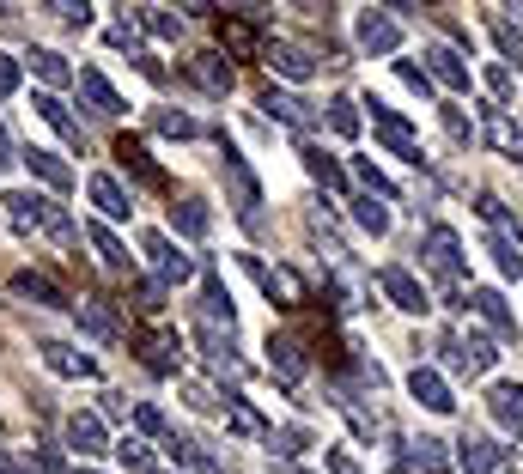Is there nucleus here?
I'll return each instance as SVG.
<instances>
[{
    "mask_svg": "<svg viewBox=\"0 0 523 474\" xmlns=\"http://www.w3.org/2000/svg\"><path fill=\"white\" fill-rule=\"evenodd\" d=\"M353 37H359V49H365V55H396L402 25H396L390 13H378V7H365V13L353 19Z\"/></svg>",
    "mask_w": 523,
    "mask_h": 474,
    "instance_id": "nucleus-3",
    "label": "nucleus"
},
{
    "mask_svg": "<svg viewBox=\"0 0 523 474\" xmlns=\"http://www.w3.org/2000/svg\"><path fill=\"white\" fill-rule=\"evenodd\" d=\"M396 73H402V86H408V92H420V98L432 92V73H426V67H414V61H396Z\"/></svg>",
    "mask_w": 523,
    "mask_h": 474,
    "instance_id": "nucleus-43",
    "label": "nucleus"
},
{
    "mask_svg": "<svg viewBox=\"0 0 523 474\" xmlns=\"http://www.w3.org/2000/svg\"><path fill=\"white\" fill-rule=\"evenodd\" d=\"M305 171H311V177H317L323 189H341V183H347V171L335 165V158H329L323 146H305Z\"/></svg>",
    "mask_w": 523,
    "mask_h": 474,
    "instance_id": "nucleus-30",
    "label": "nucleus"
},
{
    "mask_svg": "<svg viewBox=\"0 0 523 474\" xmlns=\"http://www.w3.org/2000/svg\"><path fill=\"white\" fill-rule=\"evenodd\" d=\"M201 310H207V323H226V335H232V292L219 286V274H213V268L201 274Z\"/></svg>",
    "mask_w": 523,
    "mask_h": 474,
    "instance_id": "nucleus-23",
    "label": "nucleus"
},
{
    "mask_svg": "<svg viewBox=\"0 0 523 474\" xmlns=\"http://www.w3.org/2000/svg\"><path fill=\"white\" fill-rule=\"evenodd\" d=\"M426 268H432V280H444V286L463 280V244H457L451 225H432V231H426Z\"/></svg>",
    "mask_w": 523,
    "mask_h": 474,
    "instance_id": "nucleus-1",
    "label": "nucleus"
},
{
    "mask_svg": "<svg viewBox=\"0 0 523 474\" xmlns=\"http://www.w3.org/2000/svg\"><path fill=\"white\" fill-rule=\"evenodd\" d=\"M25 468H37V474H67L55 450H31V456H25Z\"/></svg>",
    "mask_w": 523,
    "mask_h": 474,
    "instance_id": "nucleus-48",
    "label": "nucleus"
},
{
    "mask_svg": "<svg viewBox=\"0 0 523 474\" xmlns=\"http://www.w3.org/2000/svg\"><path fill=\"white\" fill-rule=\"evenodd\" d=\"M323 462H329V474H359V468H353V456H347V450H323Z\"/></svg>",
    "mask_w": 523,
    "mask_h": 474,
    "instance_id": "nucleus-52",
    "label": "nucleus"
},
{
    "mask_svg": "<svg viewBox=\"0 0 523 474\" xmlns=\"http://www.w3.org/2000/svg\"><path fill=\"white\" fill-rule=\"evenodd\" d=\"M329 128H335V134H359V110H353L347 98H335V104H329Z\"/></svg>",
    "mask_w": 523,
    "mask_h": 474,
    "instance_id": "nucleus-40",
    "label": "nucleus"
},
{
    "mask_svg": "<svg viewBox=\"0 0 523 474\" xmlns=\"http://www.w3.org/2000/svg\"><path fill=\"white\" fill-rule=\"evenodd\" d=\"M262 110L274 116V122H286V128H298V134H305L317 116H311V104L305 98H292V92H262Z\"/></svg>",
    "mask_w": 523,
    "mask_h": 474,
    "instance_id": "nucleus-17",
    "label": "nucleus"
},
{
    "mask_svg": "<svg viewBox=\"0 0 523 474\" xmlns=\"http://www.w3.org/2000/svg\"><path fill=\"white\" fill-rule=\"evenodd\" d=\"M487 250H493V262H499L505 280H523V244H511V237H493Z\"/></svg>",
    "mask_w": 523,
    "mask_h": 474,
    "instance_id": "nucleus-34",
    "label": "nucleus"
},
{
    "mask_svg": "<svg viewBox=\"0 0 523 474\" xmlns=\"http://www.w3.org/2000/svg\"><path fill=\"white\" fill-rule=\"evenodd\" d=\"M457 462H463L469 474H493V468H499V444H493V438H463V444H457Z\"/></svg>",
    "mask_w": 523,
    "mask_h": 474,
    "instance_id": "nucleus-28",
    "label": "nucleus"
},
{
    "mask_svg": "<svg viewBox=\"0 0 523 474\" xmlns=\"http://www.w3.org/2000/svg\"><path fill=\"white\" fill-rule=\"evenodd\" d=\"M25 165H31V177H43L49 189H61V195L73 189V171L61 165V158H55V152H43V146H31V152H25Z\"/></svg>",
    "mask_w": 523,
    "mask_h": 474,
    "instance_id": "nucleus-24",
    "label": "nucleus"
},
{
    "mask_svg": "<svg viewBox=\"0 0 523 474\" xmlns=\"http://www.w3.org/2000/svg\"><path fill=\"white\" fill-rule=\"evenodd\" d=\"M481 122H487V140L499 146V152H511V158H523V128L505 116V110H481Z\"/></svg>",
    "mask_w": 523,
    "mask_h": 474,
    "instance_id": "nucleus-26",
    "label": "nucleus"
},
{
    "mask_svg": "<svg viewBox=\"0 0 523 474\" xmlns=\"http://www.w3.org/2000/svg\"><path fill=\"white\" fill-rule=\"evenodd\" d=\"M13 292H19V298H37V304H55V310H73V304H67V292H61L49 274H31V268L13 280Z\"/></svg>",
    "mask_w": 523,
    "mask_h": 474,
    "instance_id": "nucleus-25",
    "label": "nucleus"
},
{
    "mask_svg": "<svg viewBox=\"0 0 523 474\" xmlns=\"http://www.w3.org/2000/svg\"><path fill=\"white\" fill-rule=\"evenodd\" d=\"M171 225H177L183 237H207V225H213V219H207V207H201V201H177V207H171Z\"/></svg>",
    "mask_w": 523,
    "mask_h": 474,
    "instance_id": "nucleus-31",
    "label": "nucleus"
},
{
    "mask_svg": "<svg viewBox=\"0 0 523 474\" xmlns=\"http://www.w3.org/2000/svg\"><path fill=\"white\" fill-rule=\"evenodd\" d=\"M487 25H493V37H499V49H505V61H517V67H523V31H517L511 19H499V13H493Z\"/></svg>",
    "mask_w": 523,
    "mask_h": 474,
    "instance_id": "nucleus-36",
    "label": "nucleus"
},
{
    "mask_svg": "<svg viewBox=\"0 0 523 474\" xmlns=\"http://www.w3.org/2000/svg\"><path fill=\"white\" fill-rule=\"evenodd\" d=\"M134 347H140V365H146V371H159V377H171V371L183 365V341H177L171 329H140Z\"/></svg>",
    "mask_w": 523,
    "mask_h": 474,
    "instance_id": "nucleus-4",
    "label": "nucleus"
},
{
    "mask_svg": "<svg viewBox=\"0 0 523 474\" xmlns=\"http://www.w3.org/2000/svg\"><path fill=\"white\" fill-rule=\"evenodd\" d=\"M487 86H493V98H511L517 79H511V67H487Z\"/></svg>",
    "mask_w": 523,
    "mask_h": 474,
    "instance_id": "nucleus-49",
    "label": "nucleus"
},
{
    "mask_svg": "<svg viewBox=\"0 0 523 474\" xmlns=\"http://www.w3.org/2000/svg\"><path fill=\"white\" fill-rule=\"evenodd\" d=\"M250 274L262 280V292L268 298H280V304H298V298H305V286H298V274L292 268H262L256 256H250Z\"/></svg>",
    "mask_w": 523,
    "mask_h": 474,
    "instance_id": "nucleus-20",
    "label": "nucleus"
},
{
    "mask_svg": "<svg viewBox=\"0 0 523 474\" xmlns=\"http://www.w3.org/2000/svg\"><path fill=\"white\" fill-rule=\"evenodd\" d=\"M226 183H232V201H238V213L256 225V207H262V195H256V177H250V165H244V158L226 146Z\"/></svg>",
    "mask_w": 523,
    "mask_h": 474,
    "instance_id": "nucleus-11",
    "label": "nucleus"
},
{
    "mask_svg": "<svg viewBox=\"0 0 523 474\" xmlns=\"http://www.w3.org/2000/svg\"><path fill=\"white\" fill-rule=\"evenodd\" d=\"M80 98H86L98 116H128V98L110 86V79H104L98 67H80Z\"/></svg>",
    "mask_w": 523,
    "mask_h": 474,
    "instance_id": "nucleus-9",
    "label": "nucleus"
},
{
    "mask_svg": "<svg viewBox=\"0 0 523 474\" xmlns=\"http://www.w3.org/2000/svg\"><path fill=\"white\" fill-rule=\"evenodd\" d=\"M408 395H414L426 414H451V408H457L451 383H444V371H432V365H414V371H408Z\"/></svg>",
    "mask_w": 523,
    "mask_h": 474,
    "instance_id": "nucleus-5",
    "label": "nucleus"
},
{
    "mask_svg": "<svg viewBox=\"0 0 523 474\" xmlns=\"http://www.w3.org/2000/svg\"><path fill=\"white\" fill-rule=\"evenodd\" d=\"M86 474H92V468H86Z\"/></svg>",
    "mask_w": 523,
    "mask_h": 474,
    "instance_id": "nucleus-57",
    "label": "nucleus"
},
{
    "mask_svg": "<svg viewBox=\"0 0 523 474\" xmlns=\"http://www.w3.org/2000/svg\"><path fill=\"white\" fill-rule=\"evenodd\" d=\"M116 158H122V171H134L140 183H153V189H165V171L153 165V158H146V146H140V140H122V146H116Z\"/></svg>",
    "mask_w": 523,
    "mask_h": 474,
    "instance_id": "nucleus-27",
    "label": "nucleus"
},
{
    "mask_svg": "<svg viewBox=\"0 0 523 474\" xmlns=\"http://www.w3.org/2000/svg\"><path fill=\"white\" fill-rule=\"evenodd\" d=\"M110 49H140V31L134 25H110Z\"/></svg>",
    "mask_w": 523,
    "mask_h": 474,
    "instance_id": "nucleus-51",
    "label": "nucleus"
},
{
    "mask_svg": "<svg viewBox=\"0 0 523 474\" xmlns=\"http://www.w3.org/2000/svg\"><path fill=\"white\" fill-rule=\"evenodd\" d=\"M487 408H493V420H499L505 432L523 438V383H493V389H487Z\"/></svg>",
    "mask_w": 523,
    "mask_h": 474,
    "instance_id": "nucleus-13",
    "label": "nucleus"
},
{
    "mask_svg": "<svg viewBox=\"0 0 523 474\" xmlns=\"http://www.w3.org/2000/svg\"><path fill=\"white\" fill-rule=\"evenodd\" d=\"M86 195H92V207H98L104 219H128V213H134V201H128V189H122V183H116L110 171H98V177L86 183Z\"/></svg>",
    "mask_w": 523,
    "mask_h": 474,
    "instance_id": "nucleus-12",
    "label": "nucleus"
},
{
    "mask_svg": "<svg viewBox=\"0 0 523 474\" xmlns=\"http://www.w3.org/2000/svg\"><path fill=\"white\" fill-rule=\"evenodd\" d=\"M226 420H232V432H250V438L262 432V420H256V408H244V402H238V395H232V408H226Z\"/></svg>",
    "mask_w": 523,
    "mask_h": 474,
    "instance_id": "nucleus-42",
    "label": "nucleus"
},
{
    "mask_svg": "<svg viewBox=\"0 0 523 474\" xmlns=\"http://www.w3.org/2000/svg\"><path fill=\"white\" fill-rule=\"evenodd\" d=\"M469 304H475V316H481V323H493V329H499L505 341L517 335V316L505 310V298H499L493 286H475V292H469Z\"/></svg>",
    "mask_w": 523,
    "mask_h": 474,
    "instance_id": "nucleus-18",
    "label": "nucleus"
},
{
    "mask_svg": "<svg viewBox=\"0 0 523 474\" xmlns=\"http://www.w3.org/2000/svg\"><path fill=\"white\" fill-rule=\"evenodd\" d=\"M13 92H19V61L0 49V98H13Z\"/></svg>",
    "mask_w": 523,
    "mask_h": 474,
    "instance_id": "nucleus-46",
    "label": "nucleus"
},
{
    "mask_svg": "<svg viewBox=\"0 0 523 474\" xmlns=\"http://www.w3.org/2000/svg\"><path fill=\"white\" fill-rule=\"evenodd\" d=\"M268 371L292 389V383H305V353H298V341H274L268 335Z\"/></svg>",
    "mask_w": 523,
    "mask_h": 474,
    "instance_id": "nucleus-19",
    "label": "nucleus"
},
{
    "mask_svg": "<svg viewBox=\"0 0 523 474\" xmlns=\"http://www.w3.org/2000/svg\"><path fill=\"white\" fill-rule=\"evenodd\" d=\"M31 67H37V79H43V86H67V61L55 55V49H31Z\"/></svg>",
    "mask_w": 523,
    "mask_h": 474,
    "instance_id": "nucleus-33",
    "label": "nucleus"
},
{
    "mask_svg": "<svg viewBox=\"0 0 523 474\" xmlns=\"http://www.w3.org/2000/svg\"><path fill=\"white\" fill-rule=\"evenodd\" d=\"M426 73H432V79H444L451 92H469V61H463L457 49H444V43H438V49H426Z\"/></svg>",
    "mask_w": 523,
    "mask_h": 474,
    "instance_id": "nucleus-15",
    "label": "nucleus"
},
{
    "mask_svg": "<svg viewBox=\"0 0 523 474\" xmlns=\"http://www.w3.org/2000/svg\"><path fill=\"white\" fill-rule=\"evenodd\" d=\"M365 110H371V128H378V140H384V146H390L396 158H408V165H420V140H414V128H408V122H402V116H396L390 104H378V98H371Z\"/></svg>",
    "mask_w": 523,
    "mask_h": 474,
    "instance_id": "nucleus-2",
    "label": "nucleus"
},
{
    "mask_svg": "<svg viewBox=\"0 0 523 474\" xmlns=\"http://www.w3.org/2000/svg\"><path fill=\"white\" fill-rule=\"evenodd\" d=\"M73 316H80V323H86V329H92L98 341H110V335H116V323H110V316H104V310H98L92 298H86V304H73Z\"/></svg>",
    "mask_w": 523,
    "mask_h": 474,
    "instance_id": "nucleus-39",
    "label": "nucleus"
},
{
    "mask_svg": "<svg viewBox=\"0 0 523 474\" xmlns=\"http://www.w3.org/2000/svg\"><path fill=\"white\" fill-rule=\"evenodd\" d=\"M153 474H165V468H153Z\"/></svg>",
    "mask_w": 523,
    "mask_h": 474,
    "instance_id": "nucleus-56",
    "label": "nucleus"
},
{
    "mask_svg": "<svg viewBox=\"0 0 523 474\" xmlns=\"http://www.w3.org/2000/svg\"><path fill=\"white\" fill-rule=\"evenodd\" d=\"M134 426H140V432H165V414H159L153 402H134Z\"/></svg>",
    "mask_w": 523,
    "mask_h": 474,
    "instance_id": "nucleus-47",
    "label": "nucleus"
},
{
    "mask_svg": "<svg viewBox=\"0 0 523 474\" xmlns=\"http://www.w3.org/2000/svg\"><path fill=\"white\" fill-rule=\"evenodd\" d=\"M37 353H43V365H49L55 377H98L92 353H80V347H67V341H43Z\"/></svg>",
    "mask_w": 523,
    "mask_h": 474,
    "instance_id": "nucleus-10",
    "label": "nucleus"
},
{
    "mask_svg": "<svg viewBox=\"0 0 523 474\" xmlns=\"http://www.w3.org/2000/svg\"><path fill=\"white\" fill-rule=\"evenodd\" d=\"M262 55H268V67H274L280 79H292V86H305V79H317V61H311V49H298V43H262Z\"/></svg>",
    "mask_w": 523,
    "mask_h": 474,
    "instance_id": "nucleus-7",
    "label": "nucleus"
},
{
    "mask_svg": "<svg viewBox=\"0 0 523 474\" xmlns=\"http://www.w3.org/2000/svg\"><path fill=\"white\" fill-rule=\"evenodd\" d=\"M353 171H359V183H365V189H378V195H396V189H390V177H384L378 165H371V158H353Z\"/></svg>",
    "mask_w": 523,
    "mask_h": 474,
    "instance_id": "nucleus-41",
    "label": "nucleus"
},
{
    "mask_svg": "<svg viewBox=\"0 0 523 474\" xmlns=\"http://www.w3.org/2000/svg\"><path fill=\"white\" fill-rule=\"evenodd\" d=\"M67 444L80 450V456H104L110 432H104V420H98V414H67Z\"/></svg>",
    "mask_w": 523,
    "mask_h": 474,
    "instance_id": "nucleus-14",
    "label": "nucleus"
},
{
    "mask_svg": "<svg viewBox=\"0 0 523 474\" xmlns=\"http://www.w3.org/2000/svg\"><path fill=\"white\" fill-rule=\"evenodd\" d=\"M49 13H55L61 25H73V31H86V25H92V7H49Z\"/></svg>",
    "mask_w": 523,
    "mask_h": 474,
    "instance_id": "nucleus-50",
    "label": "nucleus"
},
{
    "mask_svg": "<svg viewBox=\"0 0 523 474\" xmlns=\"http://www.w3.org/2000/svg\"><path fill=\"white\" fill-rule=\"evenodd\" d=\"M0 165H7V134H0Z\"/></svg>",
    "mask_w": 523,
    "mask_h": 474,
    "instance_id": "nucleus-54",
    "label": "nucleus"
},
{
    "mask_svg": "<svg viewBox=\"0 0 523 474\" xmlns=\"http://www.w3.org/2000/svg\"><path fill=\"white\" fill-rule=\"evenodd\" d=\"M444 128H451V140H457V146H463V140H469V122H463V116H457V110H444Z\"/></svg>",
    "mask_w": 523,
    "mask_h": 474,
    "instance_id": "nucleus-53",
    "label": "nucleus"
},
{
    "mask_svg": "<svg viewBox=\"0 0 523 474\" xmlns=\"http://www.w3.org/2000/svg\"><path fill=\"white\" fill-rule=\"evenodd\" d=\"M408 450H414V462H420L426 474H444V468H451V462H444V444H438V438H414Z\"/></svg>",
    "mask_w": 523,
    "mask_h": 474,
    "instance_id": "nucleus-38",
    "label": "nucleus"
},
{
    "mask_svg": "<svg viewBox=\"0 0 523 474\" xmlns=\"http://www.w3.org/2000/svg\"><path fill=\"white\" fill-rule=\"evenodd\" d=\"M31 110H37V116H43V122H49V128H55V134L67 140V146H86V134H80V122H73V116H67V104H61L55 92H37V98H31Z\"/></svg>",
    "mask_w": 523,
    "mask_h": 474,
    "instance_id": "nucleus-16",
    "label": "nucleus"
},
{
    "mask_svg": "<svg viewBox=\"0 0 523 474\" xmlns=\"http://www.w3.org/2000/svg\"><path fill=\"white\" fill-rule=\"evenodd\" d=\"M353 225L371 231V237H384V231H390V207L371 201V195H359V201H353Z\"/></svg>",
    "mask_w": 523,
    "mask_h": 474,
    "instance_id": "nucleus-29",
    "label": "nucleus"
},
{
    "mask_svg": "<svg viewBox=\"0 0 523 474\" xmlns=\"http://www.w3.org/2000/svg\"><path fill=\"white\" fill-rule=\"evenodd\" d=\"M0 474H19V468H0Z\"/></svg>",
    "mask_w": 523,
    "mask_h": 474,
    "instance_id": "nucleus-55",
    "label": "nucleus"
},
{
    "mask_svg": "<svg viewBox=\"0 0 523 474\" xmlns=\"http://www.w3.org/2000/svg\"><path fill=\"white\" fill-rule=\"evenodd\" d=\"M153 128L159 134H171V140H195L201 128H195V116H183V110H153Z\"/></svg>",
    "mask_w": 523,
    "mask_h": 474,
    "instance_id": "nucleus-35",
    "label": "nucleus"
},
{
    "mask_svg": "<svg viewBox=\"0 0 523 474\" xmlns=\"http://www.w3.org/2000/svg\"><path fill=\"white\" fill-rule=\"evenodd\" d=\"M140 250H146V256H153V268H159V280H189V274H195V262H189V256H183V250L171 244V237H165V231H146V237H140Z\"/></svg>",
    "mask_w": 523,
    "mask_h": 474,
    "instance_id": "nucleus-6",
    "label": "nucleus"
},
{
    "mask_svg": "<svg viewBox=\"0 0 523 474\" xmlns=\"http://www.w3.org/2000/svg\"><path fill=\"white\" fill-rule=\"evenodd\" d=\"M183 395H189V408H195V414H219V395H213L207 383H183Z\"/></svg>",
    "mask_w": 523,
    "mask_h": 474,
    "instance_id": "nucleus-44",
    "label": "nucleus"
},
{
    "mask_svg": "<svg viewBox=\"0 0 523 474\" xmlns=\"http://www.w3.org/2000/svg\"><path fill=\"white\" fill-rule=\"evenodd\" d=\"M189 79H195L201 92H213V98H226V92H232V67L219 61V55H195V61H189Z\"/></svg>",
    "mask_w": 523,
    "mask_h": 474,
    "instance_id": "nucleus-21",
    "label": "nucleus"
},
{
    "mask_svg": "<svg viewBox=\"0 0 523 474\" xmlns=\"http://www.w3.org/2000/svg\"><path fill=\"white\" fill-rule=\"evenodd\" d=\"M378 286H384V298H390L396 310H408V316H426V286H420L408 268H384V274H378Z\"/></svg>",
    "mask_w": 523,
    "mask_h": 474,
    "instance_id": "nucleus-8",
    "label": "nucleus"
},
{
    "mask_svg": "<svg viewBox=\"0 0 523 474\" xmlns=\"http://www.w3.org/2000/svg\"><path fill=\"white\" fill-rule=\"evenodd\" d=\"M140 310H146V316L165 310V286H159V280H140Z\"/></svg>",
    "mask_w": 523,
    "mask_h": 474,
    "instance_id": "nucleus-45",
    "label": "nucleus"
},
{
    "mask_svg": "<svg viewBox=\"0 0 523 474\" xmlns=\"http://www.w3.org/2000/svg\"><path fill=\"white\" fill-rule=\"evenodd\" d=\"M140 25L153 31V37H165V43L183 37V13H165V7H140Z\"/></svg>",
    "mask_w": 523,
    "mask_h": 474,
    "instance_id": "nucleus-32",
    "label": "nucleus"
},
{
    "mask_svg": "<svg viewBox=\"0 0 523 474\" xmlns=\"http://www.w3.org/2000/svg\"><path fill=\"white\" fill-rule=\"evenodd\" d=\"M116 456H122V468H134V474H153V450H146V438H122Z\"/></svg>",
    "mask_w": 523,
    "mask_h": 474,
    "instance_id": "nucleus-37",
    "label": "nucleus"
},
{
    "mask_svg": "<svg viewBox=\"0 0 523 474\" xmlns=\"http://www.w3.org/2000/svg\"><path fill=\"white\" fill-rule=\"evenodd\" d=\"M86 244L98 250V262H104L110 274H128V250H122V237H116L110 225H98V219H92V225H86Z\"/></svg>",
    "mask_w": 523,
    "mask_h": 474,
    "instance_id": "nucleus-22",
    "label": "nucleus"
}]
</instances>
